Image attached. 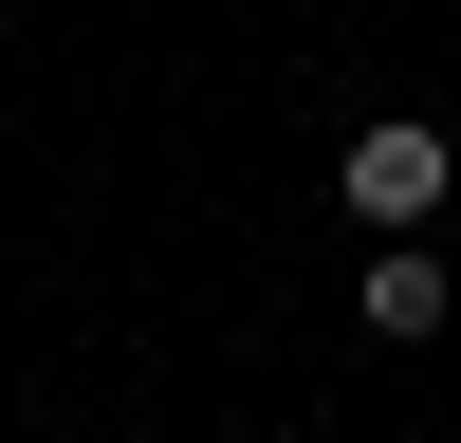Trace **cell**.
<instances>
[{
    "mask_svg": "<svg viewBox=\"0 0 461 443\" xmlns=\"http://www.w3.org/2000/svg\"><path fill=\"white\" fill-rule=\"evenodd\" d=\"M332 185H351L369 240H406V222L443 203V130H425V111H388V130H351V167H332Z\"/></svg>",
    "mask_w": 461,
    "mask_h": 443,
    "instance_id": "1",
    "label": "cell"
},
{
    "mask_svg": "<svg viewBox=\"0 0 461 443\" xmlns=\"http://www.w3.org/2000/svg\"><path fill=\"white\" fill-rule=\"evenodd\" d=\"M369 332H388V351L443 332V258H425V240H369Z\"/></svg>",
    "mask_w": 461,
    "mask_h": 443,
    "instance_id": "2",
    "label": "cell"
}]
</instances>
